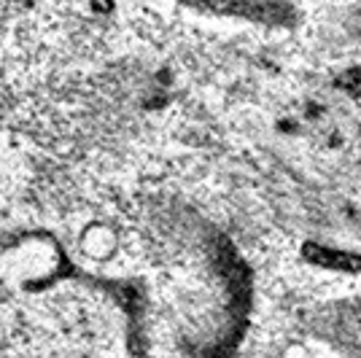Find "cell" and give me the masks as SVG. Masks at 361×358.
<instances>
[{
  "instance_id": "1",
  "label": "cell",
  "mask_w": 361,
  "mask_h": 358,
  "mask_svg": "<svg viewBox=\"0 0 361 358\" xmlns=\"http://www.w3.org/2000/svg\"><path fill=\"white\" fill-rule=\"evenodd\" d=\"M302 256H305L310 264H318V267H324V269H340V272H359L361 269L359 254L326 248V245H318V242H305V245H302Z\"/></svg>"
}]
</instances>
